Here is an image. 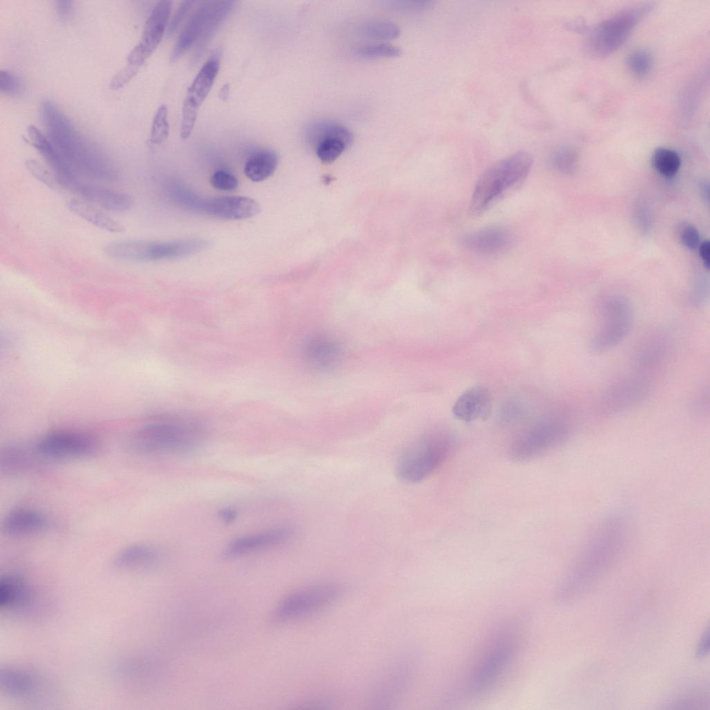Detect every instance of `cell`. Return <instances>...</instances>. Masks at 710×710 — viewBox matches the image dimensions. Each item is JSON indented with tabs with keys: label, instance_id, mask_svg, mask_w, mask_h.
<instances>
[{
	"label": "cell",
	"instance_id": "7c38bea8",
	"mask_svg": "<svg viewBox=\"0 0 710 710\" xmlns=\"http://www.w3.org/2000/svg\"><path fill=\"white\" fill-rule=\"evenodd\" d=\"M415 656L399 657L376 682L372 694V703L383 707L395 703L406 693L415 675Z\"/></svg>",
	"mask_w": 710,
	"mask_h": 710
},
{
	"label": "cell",
	"instance_id": "7dc6e473",
	"mask_svg": "<svg viewBox=\"0 0 710 710\" xmlns=\"http://www.w3.org/2000/svg\"><path fill=\"white\" fill-rule=\"evenodd\" d=\"M218 517L226 523H232L237 517V512L231 508H223L218 512Z\"/></svg>",
	"mask_w": 710,
	"mask_h": 710
},
{
	"label": "cell",
	"instance_id": "f1b7e54d",
	"mask_svg": "<svg viewBox=\"0 0 710 710\" xmlns=\"http://www.w3.org/2000/svg\"><path fill=\"white\" fill-rule=\"evenodd\" d=\"M67 207L73 213L101 229L113 233L125 231L122 224L87 203L71 200L68 202Z\"/></svg>",
	"mask_w": 710,
	"mask_h": 710
},
{
	"label": "cell",
	"instance_id": "74e56055",
	"mask_svg": "<svg viewBox=\"0 0 710 710\" xmlns=\"http://www.w3.org/2000/svg\"><path fill=\"white\" fill-rule=\"evenodd\" d=\"M634 220L638 228L643 232L650 230L652 225V214L646 202L639 200L634 207Z\"/></svg>",
	"mask_w": 710,
	"mask_h": 710
},
{
	"label": "cell",
	"instance_id": "277c9868",
	"mask_svg": "<svg viewBox=\"0 0 710 710\" xmlns=\"http://www.w3.org/2000/svg\"><path fill=\"white\" fill-rule=\"evenodd\" d=\"M456 445L454 437L447 431L426 433L399 454L395 466V475L406 483L421 482L444 464Z\"/></svg>",
	"mask_w": 710,
	"mask_h": 710
},
{
	"label": "cell",
	"instance_id": "8992f818",
	"mask_svg": "<svg viewBox=\"0 0 710 710\" xmlns=\"http://www.w3.org/2000/svg\"><path fill=\"white\" fill-rule=\"evenodd\" d=\"M210 246L208 240L200 238L170 241L126 240L107 243L103 252L114 259L152 261L184 258L201 252Z\"/></svg>",
	"mask_w": 710,
	"mask_h": 710
},
{
	"label": "cell",
	"instance_id": "83f0119b",
	"mask_svg": "<svg viewBox=\"0 0 710 710\" xmlns=\"http://www.w3.org/2000/svg\"><path fill=\"white\" fill-rule=\"evenodd\" d=\"M278 165V156L275 152L263 149L252 153L247 159L244 173L253 182H261L275 171Z\"/></svg>",
	"mask_w": 710,
	"mask_h": 710
},
{
	"label": "cell",
	"instance_id": "cb8c5ba5",
	"mask_svg": "<svg viewBox=\"0 0 710 710\" xmlns=\"http://www.w3.org/2000/svg\"><path fill=\"white\" fill-rule=\"evenodd\" d=\"M74 189L85 200L111 211H127L134 202L128 193L102 187L78 184Z\"/></svg>",
	"mask_w": 710,
	"mask_h": 710
},
{
	"label": "cell",
	"instance_id": "681fc988",
	"mask_svg": "<svg viewBox=\"0 0 710 710\" xmlns=\"http://www.w3.org/2000/svg\"><path fill=\"white\" fill-rule=\"evenodd\" d=\"M228 93H229L228 85H224L223 87V88L221 89L220 92V98H223V99H225L226 98L225 96H228Z\"/></svg>",
	"mask_w": 710,
	"mask_h": 710
},
{
	"label": "cell",
	"instance_id": "b9f144b4",
	"mask_svg": "<svg viewBox=\"0 0 710 710\" xmlns=\"http://www.w3.org/2000/svg\"><path fill=\"white\" fill-rule=\"evenodd\" d=\"M194 3L195 1H184L180 3L176 12L168 24L166 29L168 36H171L175 33L180 23Z\"/></svg>",
	"mask_w": 710,
	"mask_h": 710
},
{
	"label": "cell",
	"instance_id": "9c48e42d",
	"mask_svg": "<svg viewBox=\"0 0 710 710\" xmlns=\"http://www.w3.org/2000/svg\"><path fill=\"white\" fill-rule=\"evenodd\" d=\"M652 5L644 3L623 10L599 24L591 33L587 50L593 55H607L622 45Z\"/></svg>",
	"mask_w": 710,
	"mask_h": 710
},
{
	"label": "cell",
	"instance_id": "3957f363",
	"mask_svg": "<svg viewBox=\"0 0 710 710\" xmlns=\"http://www.w3.org/2000/svg\"><path fill=\"white\" fill-rule=\"evenodd\" d=\"M205 438V429L198 422L172 415L141 427L134 434L130 447L146 454H187L198 450Z\"/></svg>",
	"mask_w": 710,
	"mask_h": 710
},
{
	"label": "cell",
	"instance_id": "f546056e",
	"mask_svg": "<svg viewBox=\"0 0 710 710\" xmlns=\"http://www.w3.org/2000/svg\"><path fill=\"white\" fill-rule=\"evenodd\" d=\"M32 456L29 451L18 446H8L1 450L0 467L5 474H18L31 467Z\"/></svg>",
	"mask_w": 710,
	"mask_h": 710
},
{
	"label": "cell",
	"instance_id": "ffe728a7",
	"mask_svg": "<svg viewBox=\"0 0 710 710\" xmlns=\"http://www.w3.org/2000/svg\"><path fill=\"white\" fill-rule=\"evenodd\" d=\"M27 132L31 144L52 168L57 181L63 186L75 188L78 184L76 173L58 154L47 137L33 125L27 128Z\"/></svg>",
	"mask_w": 710,
	"mask_h": 710
},
{
	"label": "cell",
	"instance_id": "4fadbf2b",
	"mask_svg": "<svg viewBox=\"0 0 710 710\" xmlns=\"http://www.w3.org/2000/svg\"><path fill=\"white\" fill-rule=\"evenodd\" d=\"M306 139L319 159L329 164L335 161L352 144V132L333 121H319L309 125Z\"/></svg>",
	"mask_w": 710,
	"mask_h": 710
},
{
	"label": "cell",
	"instance_id": "e0dca14e",
	"mask_svg": "<svg viewBox=\"0 0 710 710\" xmlns=\"http://www.w3.org/2000/svg\"><path fill=\"white\" fill-rule=\"evenodd\" d=\"M292 534L293 530L291 528L279 527L239 537L227 546L223 552V557L233 558L276 546L288 540Z\"/></svg>",
	"mask_w": 710,
	"mask_h": 710
},
{
	"label": "cell",
	"instance_id": "8fae6325",
	"mask_svg": "<svg viewBox=\"0 0 710 710\" xmlns=\"http://www.w3.org/2000/svg\"><path fill=\"white\" fill-rule=\"evenodd\" d=\"M99 444L92 437L73 431H53L41 438L35 451L49 458H78L95 455Z\"/></svg>",
	"mask_w": 710,
	"mask_h": 710
},
{
	"label": "cell",
	"instance_id": "9a60e30c",
	"mask_svg": "<svg viewBox=\"0 0 710 710\" xmlns=\"http://www.w3.org/2000/svg\"><path fill=\"white\" fill-rule=\"evenodd\" d=\"M192 209L215 218L242 220L259 214L261 206L249 197L223 196L208 199L196 198Z\"/></svg>",
	"mask_w": 710,
	"mask_h": 710
},
{
	"label": "cell",
	"instance_id": "4dcf8cb0",
	"mask_svg": "<svg viewBox=\"0 0 710 710\" xmlns=\"http://www.w3.org/2000/svg\"><path fill=\"white\" fill-rule=\"evenodd\" d=\"M652 164L659 174L670 178L677 173L681 165V159L675 150L661 147L654 150Z\"/></svg>",
	"mask_w": 710,
	"mask_h": 710
},
{
	"label": "cell",
	"instance_id": "e575fe53",
	"mask_svg": "<svg viewBox=\"0 0 710 710\" xmlns=\"http://www.w3.org/2000/svg\"><path fill=\"white\" fill-rule=\"evenodd\" d=\"M168 134V109L165 105H162L157 110L153 117L150 141L152 144H160L166 140Z\"/></svg>",
	"mask_w": 710,
	"mask_h": 710
},
{
	"label": "cell",
	"instance_id": "d6986e66",
	"mask_svg": "<svg viewBox=\"0 0 710 710\" xmlns=\"http://www.w3.org/2000/svg\"><path fill=\"white\" fill-rule=\"evenodd\" d=\"M302 355L307 364L317 370H327L334 367L342 356V349L335 339L317 335L305 341Z\"/></svg>",
	"mask_w": 710,
	"mask_h": 710
},
{
	"label": "cell",
	"instance_id": "1f68e13d",
	"mask_svg": "<svg viewBox=\"0 0 710 710\" xmlns=\"http://www.w3.org/2000/svg\"><path fill=\"white\" fill-rule=\"evenodd\" d=\"M362 33L370 38L386 40L397 37L400 34V30L392 21L372 20L363 25Z\"/></svg>",
	"mask_w": 710,
	"mask_h": 710
},
{
	"label": "cell",
	"instance_id": "484cf974",
	"mask_svg": "<svg viewBox=\"0 0 710 710\" xmlns=\"http://www.w3.org/2000/svg\"><path fill=\"white\" fill-rule=\"evenodd\" d=\"M48 520L40 512L26 508L12 511L3 520V529L10 535L23 536L38 533L46 528Z\"/></svg>",
	"mask_w": 710,
	"mask_h": 710
},
{
	"label": "cell",
	"instance_id": "ee69618b",
	"mask_svg": "<svg viewBox=\"0 0 710 710\" xmlns=\"http://www.w3.org/2000/svg\"><path fill=\"white\" fill-rule=\"evenodd\" d=\"M709 630L703 634L697 648L696 655L698 658L706 656L709 652Z\"/></svg>",
	"mask_w": 710,
	"mask_h": 710
},
{
	"label": "cell",
	"instance_id": "ac0fdd59",
	"mask_svg": "<svg viewBox=\"0 0 710 710\" xmlns=\"http://www.w3.org/2000/svg\"><path fill=\"white\" fill-rule=\"evenodd\" d=\"M218 2V1H204L192 13L172 50L170 58L171 62L176 61L193 44L198 42L216 8Z\"/></svg>",
	"mask_w": 710,
	"mask_h": 710
},
{
	"label": "cell",
	"instance_id": "60d3db41",
	"mask_svg": "<svg viewBox=\"0 0 710 710\" xmlns=\"http://www.w3.org/2000/svg\"><path fill=\"white\" fill-rule=\"evenodd\" d=\"M139 67L128 63L126 66L118 71L110 81V87L118 89L129 81L139 71Z\"/></svg>",
	"mask_w": 710,
	"mask_h": 710
},
{
	"label": "cell",
	"instance_id": "52a82bcc",
	"mask_svg": "<svg viewBox=\"0 0 710 710\" xmlns=\"http://www.w3.org/2000/svg\"><path fill=\"white\" fill-rule=\"evenodd\" d=\"M571 433V424L563 417L542 419L514 438L509 455L517 462L529 461L562 445Z\"/></svg>",
	"mask_w": 710,
	"mask_h": 710
},
{
	"label": "cell",
	"instance_id": "5b68a950",
	"mask_svg": "<svg viewBox=\"0 0 710 710\" xmlns=\"http://www.w3.org/2000/svg\"><path fill=\"white\" fill-rule=\"evenodd\" d=\"M533 163L532 155L519 150L488 167L478 179L470 200L469 214L478 216L503 193L523 181Z\"/></svg>",
	"mask_w": 710,
	"mask_h": 710
},
{
	"label": "cell",
	"instance_id": "d4e9b609",
	"mask_svg": "<svg viewBox=\"0 0 710 710\" xmlns=\"http://www.w3.org/2000/svg\"><path fill=\"white\" fill-rule=\"evenodd\" d=\"M510 236L505 230L500 227H488L467 234L462 239L468 250L482 253L493 254L503 250L509 244Z\"/></svg>",
	"mask_w": 710,
	"mask_h": 710
},
{
	"label": "cell",
	"instance_id": "5bb4252c",
	"mask_svg": "<svg viewBox=\"0 0 710 710\" xmlns=\"http://www.w3.org/2000/svg\"><path fill=\"white\" fill-rule=\"evenodd\" d=\"M172 1L157 2L144 26L138 44L128 55V63L141 67L159 45L167 29Z\"/></svg>",
	"mask_w": 710,
	"mask_h": 710
},
{
	"label": "cell",
	"instance_id": "f35d334b",
	"mask_svg": "<svg viewBox=\"0 0 710 710\" xmlns=\"http://www.w3.org/2000/svg\"><path fill=\"white\" fill-rule=\"evenodd\" d=\"M213 187L220 191H233L238 187L237 178L232 174L223 170L214 172L210 178Z\"/></svg>",
	"mask_w": 710,
	"mask_h": 710
},
{
	"label": "cell",
	"instance_id": "7a4b0ae2",
	"mask_svg": "<svg viewBox=\"0 0 710 710\" xmlns=\"http://www.w3.org/2000/svg\"><path fill=\"white\" fill-rule=\"evenodd\" d=\"M521 627L516 621H508L492 632L460 684L461 696L480 698L495 687L520 648Z\"/></svg>",
	"mask_w": 710,
	"mask_h": 710
},
{
	"label": "cell",
	"instance_id": "c3c4849f",
	"mask_svg": "<svg viewBox=\"0 0 710 710\" xmlns=\"http://www.w3.org/2000/svg\"><path fill=\"white\" fill-rule=\"evenodd\" d=\"M701 192H702V193L703 195V197L706 198L707 200H708L709 199V185H708L707 183H703L702 184Z\"/></svg>",
	"mask_w": 710,
	"mask_h": 710
},
{
	"label": "cell",
	"instance_id": "30bf717a",
	"mask_svg": "<svg viewBox=\"0 0 710 710\" xmlns=\"http://www.w3.org/2000/svg\"><path fill=\"white\" fill-rule=\"evenodd\" d=\"M345 588L338 583H322L297 590L282 599L272 615L275 622L282 623L311 614L338 600Z\"/></svg>",
	"mask_w": 710,
	"mask_h": 710
},
{
	"label": "cell",
	"instance_id": "d6a6232c",
	"mask_svg": "<svg viewBox=\"0 0 710 710\" xmlns=\"http://www.w3.org/2000/svg\"><path fill=\"white\" fill-rule=\"evenodd\" d=\"M652 55L645 49L632 51L627 55L626 63L630 71L637 77L646 76L653 67Z\"/></svg>",
	"mask_w": 710,
	"mask_h": 710
},
{
	"label": "cell",
	"instance_id": "ab89813d",
	"mask_svg": "<svg viewBox=\"0 0 710 710\" xmlns=\"http://www.w3.org/2000/svg\"><path fill=\"white\" fill-rule=\"evenodd\" d=\"M26 168L38 181L49 188L55 187V179L44 166L35 159H26L24 163Z\"/></svg>",
	"mask_w": 710,
	"mask_h": 710
},
{
	"label": "cell",
	"instance_id": "8d00e7d4",
	"mask_svg": "<svg viewBox=\"0 0 710 710\" xmlns=\"http://www.w3.org/2000/svg\"><path fill=\"white\" fill-rule=\"evenodd\" d=\"M0 90L6 95L17 96L22 91L21 80L14 73L1 69Z\"/></svg>",
	"mask_w": 710,
	"mask_h": 710
},
{
	"label": "cell",
	"instance_id": "836d02e7",
	"mask_svg": "<svg viewBox=\"0 0 710 710\" xmlns=\"http://www.w3.org/2000/svg\"><path fill=\"white\" fill-rule=\"evenodd\" d=\"M357 55L363 58L399 57L401 49L388 43H372L361 45L356 51Z\"/></svg>",
	"mask_w": 710,
	"mask_h": 710
},
{
	"label": "cell",
	"instance_id": "d590c367",
	"mask_svg": "<svg viewBox=\"0 0 710 710\" xmlns=\"http://www.w3.org/2000/svg\"><path fill=\"white\" fill-rule=\"evenodd\" d=\"M552 162L557 170L564 174H572L577 169L578 155L571 148H562L553 155Z\"/></svg>",
	"mask_w": 710,
	"mask_h": 710
},
{
	"label": "cell",
	"instance_id": "2e32d148",
	"mask_svg": "<svg viewBox=\"0 0 710 710\" xmlns=\"http://www.w3.org/2000/svg\"><path fill=\"white\" fill-rule=\"evenodd\" d=\"M0 682L2 691L16 699H40L46 691V681L42 677L23 668H2Z\"/></svg>",
	"mask_w": 710,
	"mask_h": 710
},
{
	"label": "cell",
	"instance_id": "7bdbcfd3",
	"mask_svg": "<svg viewBox=\"0 0 710 710\" xmlns=\"http://www.w3.org/2000/svg\"><path fill=\"white\" fill-rule=\"evenodd\" d=\"M680 239L683 245L690 250H695L700 245V233L693 225H687L683 228Z\"/></svg>",
	"mask_w": 710,
	"mask_h": 710
},
{
	"label": "cell",
	"instance_id": "bcb514c9",
	"mask_svg": "<svg viewBox=\"0 0 710 710\" xmlns=\"http://www.w3.org/2000/svg\"><path fill=\"white\" fill-rule=\"evenodd\" d=\"M699 253L704 266L709 269L710 266V243L709 241H703L700 244Z\"/></svg>",
	"mask_w": 710,
	"mask_h": 710
},
{
	"label": "cell",
	"instance_id": "44dd1931",
	"mask_svg": "<svg viewBox=\"0 0 710 710\" xmlns=\"http://www.w3.org/2000/svg\"><path fill=\"white\" fill-rule=\"evenodd\" d=\"M492 406L491 395L483 386H474L465 390L456 401L452 413L459 420L470 422L486 419Z\"/></svg>",
	"mask_w": 710,
	"mask_h": 710
},
{
	"label": "cell",
	"instance_id": "f6af8a7d",
	"mask_svg": "<svg viewBox=\"0 0 710 710\" xmlns=\"http://www.w3.org/2000/svg\"><path fill=\"white\" fill-rule=\"evenodd\" d=\"M56 3L58 12H59L60 15L62 18H68L72 12V1L66 0H59Z\"/></svg>",
	"mask_w": 710,
	"mask_h": 710
},
{
	"label": "cell",
	"instance_id": "7402d4cb",
	"mask_svg": "<svg viewBox=\"0 0 710 710\" xmlns=\"http://www.w3.org/2000/svg\"><path fill=\"white\" fill-rule=\"evenodd\" d=\"M28 580L20 575L8 573L0 579V607L1 609L24 611L34 600V592Z\"/></svg>",
	"mask_w": 710,
	"mask_h": 710
},
{
	"label": "cell",
	"instance_id": "4316f807",
	"mask_svg": "<svg viewBox=\"0 0 710 710\" xmlns=\"http://www.w3.org/2000/svg\"><path fill=\"white\" fill-rule=\"evenodd\" d=\"M157 558V552L153 548L144 544H134L119 552L113 563L119 569L135 570L151 566Z\"/></svg>",
	"mask_w": 710,
	"mask_h": 710
},
{
	"label": "cell",
	"instance_id": "603a6c76",
	"mask_svg": "<svg viewBox=\"0 0 710 710\" xmlns=\"http://www.w3.org/2000/svg\"><path fill=\"white\" fill-rule=\"evenodd\" d=\"M220 55V51L215 52L202 65L187 89L183 105L199 110L218 73Z\"/></svg>",
	"mask_w": 710,
	"mask_h": 710
},
{
	"label": "cell",
	"instance_id": "ba28073f",
	"mask_svg": "<svg viewBox=\"0 0 710 710\" xmlns=\"http://www.w3.org/2000/svg\"><path fill=\"white\" fill-rule=\"evenodd\" d=\"M600 322L589 342L593 354H602L622 342L630 333L633 323V309L623 295L611 294L600 308Z\"/></svg>",
	"mask_w": 710,
	"mask_h": 710
},
{
	"label": "cell",
	"instance_id": "6da1fadb",
	"mask_svg": "<svg viewBox=\"0 0 710 710\" xmlns=\"http://www.w3.org/2000/svg\"><path fill=\"white\" fill-rule=\"evenodd\" d=\"M627 535V522L622 516L611 515L599 523L560 582L557 600H573L589 589L618 557Z\"/></svg>",
	"mask_w": 710,
	"mask_h": 710
}]
</instances>
